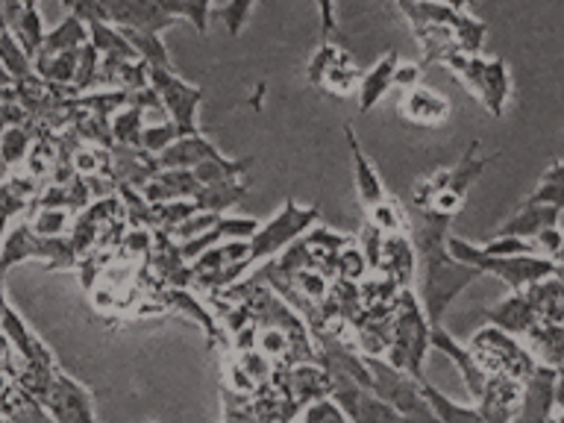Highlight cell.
I'll return each instance as SVG.
<instances>
[{
	"label": "cell",
	"instance_id": "cell-40",
	"mask_svg": "<svg viewBox=\"0 0 564 423\" xmlns=\"http://www.w3.org/2000/svg\"><path fill=\"white\" fill-rule=\"evenodd\" d=\"M100 51H97L95 44L88 42L86 47H83V53H79V65H77V77H74V88L77 91H83V88L95 86L97 79V70H100Z\"/></svg>",
	"mask_w": 564,
	"mask_h": 423
},
{
	"label": "cell",
	"instance_id": "cell-3",
	"mask_svg": "<svg viewBox=\"0 0 564 423\" xmlns=\"http://www.w3.org/2000/svg\"><path fill=\"white\" fill-rule=\"evenodd\" d=\"M447 247L453 259L470 264V268H479L482 273L500 276L511 291H527L529 285L555 276V262L546 259V256H502V259H494V256H485L479 245H467L462 238H447Z\"/></svg>",
	"mask_w": 564,
	"mask_h": 423
},
{
	"label": "cell",
	"instance_id": "cell-41",
	"mask_svg": "<svg viewBox=\"0 0 564 423\" xmlns=\"http://www.w3.org/2000/svg\"><path fill=\"white\" fill-rule=\"evenodd\" d=\"M183 3V18H188L197 33H206L212 15V0H180Z\"/></svg>",
	"mask_w": 564,
	"mask_h": 423
},
{
	"label": "cell",
	"instance_id": "cell-18",
	"mask_svg": "<svg viewBox=\"0 0 564 423\" xmlns=\"http://www.w3.org/2000/svg\"><path fill=\"white\" fill-rule=\"evenodd\" d=\"M379 271L388 280L397 282L400 289H409L414 280V245L409 232H388L382 238V256H379Z\"/></svg>",
	"mask_w": 564,
	"mask_h": 423
},
{
	"label": "cell",
	"instance_id": "cell-29",
	"mask_svg": "<svg viewBox=\"0 0 564 423\" xmlns=\"http://www.w3.org/2000/svg\"><path fill=\"white\" fill-rule=\"evenodd\" d=\"M527 335L535 341V350L541 352V365H550L555 370L564 368V326L535 324Z\"/></svg>",
	"mask_w": 564,
	"mask_h": 423
},
{
	"label": "cell",
	"instance_id": "cell-47",
	"mask_svg": "<svg viewBox=\"0 0 564 423\" xmlns=\"http://www.w3.org/2000/svg\"><path fill=\"white\" fill-rule=\"evenodd\" d=\"M553 423H564V412H558V414H553Z\"/></svg>",
	"mask_w": 564,
	"mask_h": 423
},
{
	"label": "cell",
	"instance_id": "cell-6",
	"mask_svg": "<svg viewBox=\"0 0 564 423\" xmlns=\"http://www.w3.org/2000/svg\"><path fill=\"white\" fill-rule=\"evenodd\" d=\"M365 365H368L370 373V391L379 400H386L388 405H394L397 412L409 414V417L438 421L430 403H426V394H423V379L409 377L405 370L394 368L391 361L373 359V356H365Z\"/></svg>",
	"mask_w": 564,
	"mask_h": 423
},
{
	"label": "cell",
	"instance_id": "cell-19",
	"mask_svg": "<svg viewBox=\"0 0 564 423\" xmlns=\"http://www.w3.org/2000/svg\"><path fill=\"white\" fill-rule=\"evenodd\" d=\"M400 112L405 121L421 123V127H438L449 118V100L435 88L414 86L400 100Z\"/></svg>",
	"mask_w": 564,
	"mask_h": 423
},
{
	"label": "cell",
	"instance_id": "cell-37",
	"mask_svg": "<svg viewBox=\"0 0 564 423\" xmlns=\"http://www.w3.org/2000/svg\"><path fill=\"white\" fill-rule=\"evenodd\" d=\"M253 7H256V0H229V3H224L220 9H215V15L224 21L227 33L232 35V39H238V35L245 33V24L250 21Z\"/></svg>",
	"mask_w": 564,
	"mask_h": 423
},
{
	"label": "cell",
	"instance_id": "cell-27",
	"mask_svg": "<svg viewBox=\"0 0 564 423\" xmlns=\"http://www.w3.org/2000/svg\"><path fill=\"white\" fill-rule=\"evenodd\" d=\"M247 253H250V238H236V241H224V245L212 247L206 253L192 264L194 276L197 273H212V271H224L229 264L245 262Z\"/></svg>",
	"mask_w": 564,
	"mask_h": 423
},
{
	"label": "cell",
	"instance_id": "cell-14",
	"mask_svg": "<svg viewBox=\"0 0 564 423\" xmlns=\"http://www.w3.org/2000/svg\"><path fill=\"white\" fill-rule=\"evenodd\" d=\"M3 18H7V30L15 35V42L24 47L30 56H39L44 44V24L42 12H39V0H0Z\"/></svg>",
	"mask_w": 564,
	"mask_h": 423
},
{
	"label": "cell",
	"instance_id": "cell-33",
	"mask_svg": "<svg viewBox=\"0 0 564 423\" xmlns=\"http://www.w3.org/2000/svg\"><path fill=\"white\" fill-rule=\"evenodd\" d=\"M141 118H144V109L135 104H130L123 112H115V121H112V132L115 139L127 144V148H141Z\"/></svg>",
	"mask_w": 564,
	"mask_h": 423
},
{
	"label": "cell",
	"instance_id": "cell-23",
	"mask_svg": "<svg viewBox=\"0 0 564 423\" xmlns=\"http://www.w3.org/2000/svg\"><path fill=\"white\" fill-rule=\"evenodd\" d=\"M397 51H388L382 59L373 65L370 70H365L359 79V88H356V95H359V109L361 112H370L373 106L382 100V97L394 88V74H397Z\"/></svg>",
	"mask_w": 564,
	"mask_h": 423
},
{
	"label": "cell",
	"instance_id": "cell-17",
	"mask_svg": "<svg viewBox=\"0 0 564 423\" xmlns=\"http://www.w3.org/2000/svg\"><path fill=\"white\" fill-rule=\"evenodd\" d=\"M344 135H347V144H350V156H352V180H356V194H359V200L365 209H373L379 203L388 200L386 185L379 180L377 167L370 165L368 153L361 150L359 139H356V132L352 127H344Z\"/></svg>",
	"mask_w": 564,
	"mask_h": 423
},
{
	"label": "cell",
	"instance_id": "cell-43",
	"mask_svg": "<svg viewBox=\"0 0 564 423\" xmlns=\"http://www.w3.org/2000/svg\"><path fill=\"white\" fill-rule=\"evenodd\" d=\"M421 77H423V65H397L394 86L409 91V88L421 86Z\"/></svg>",
	"mask_w": 564,
	"mask_h": 423
},
{
	"label": "cell",
	"instance_id": "cell-8",
	"mask_svg": "<svg viewBox=\"0 0 564 423\" xmlns=\"http://www.w3.org/2000/svg\"><path fill=\"white\" fill-rule=\"evenodd\" d=\"M329 397H335L341 403V409L352 423H441L397 412L394 405L379 400L370 388H365L352 377H344V373H329Z\"/></svg>",
	"mask_w": 564,
	"mask_h": 423
},
{
	"label": "cell",
	"instance_id": "cell-32",
	"mask_svg": "<svg viewBox=\"0 0 564 423\" xmlns=\"http://www.w3.org/2000/svg\"><path fill=\"white\" fill-rule=\"evenodd\" d=\"M297 423H352L347 417V412L341 409V403L335 397H317L312 403H306L300 409Z\"/></svg>",
	"mask_w": 564,
	"mask_h": 423
},
{
	"label": "cell",
	"instance_id": "cell-9",
	"mask_svg": "<svg viewBox=\"0 0 564 423\" xmlns=\"http://www.w3.org/2000/svg\"><path fill=\"white\" fill-rule=\"evenodd\" d=\"M74 241L68 238H44L39 236L33 227H30V220L24 224H18L12 232H9L7 245L0 250V280L7 276L9 268H15L18 262H24V259H53L51 268H70L74 264Z\"/></svg>",
	"mask_w": 564,
	"mask_h": 423
},
{
	"label": "cell",
	"instance_id": "cell-5",
	"mask_svg": "<svg viewBox=\"0 0 564 423\" xmlns=\"http://www.w3.org/2000/svg\"><path fill=\"white\" fill-rule=\"evenodd\" d=\"M317 220H321V212L315 206H308V209H300L297 203L289 200L282 206L276 215H273L268 224L256 229V236L250 238V253L245 259V268H256V264H264L271 259L273 253H280L282 247H291L297 241L303 232L315 227Z\"/></svg>",
	"mask_w": 564,
	"mask_h": 423
},
{
	"label": "cell",
	"instance_id": "cell-16",
	"mask_svg": "<svg viewBox=\"0 0 564 423\" xmlns=\"http://www.w3.org/2000/svg\"><path fill=\"white\" fill-rule=\"evenodd\" d=\"M523 382L509 377H488L482 397H479V412L488 423H511L520 409Z\"/></svg>",
	"mask_w": 564,
	"mask_h": 423
},
{
	"label": "cell",
	"instance_id": "cell-34",
	"mask_svg": "<svg viewBox=\"0 0 564 423\" xmlns=\"http://www.w3.org/2000/svg\"><path fill=\"white\" fill-rule=\"evenodd\" d=\"M30 139H33V132L21 127V123H12L3 130L0 135V159L7 162L9 167H15L18 162H24L26 150H30Z\"/></svg>",
	"mask_w": 564,
	"mask_h": 423
},
{
	"label": "cell",
	"instance_id": "cell-35",
	"mask_svg": "<svg viewBox=\"0 0 564 423\" xmlns=\"http://www.w3.org/2000/svg\"><path fill=\"white\" fill-rule=\"evenodd\" d=\"M479 250L485 256H494V259H502V256H541L529 238L520 236H491L485 245H479Z\"/></svg>",
	"mask_w": 564,
	"mask_h": 423
},
{
	"label": "cell",
	"instance_id": "cell-26",
	"mask_svg": "<svg viewBox=\"0 0 564 423\" xmlns=\"http://www.w3.org/2000/svg\"><path fill=\"white\" fill-rule=\"evenodd\" d=\"M423 394H426V403H430V409L441 423H488L479 412V405L456 403L447 394H441L438 388L430 386L426 379H423Z\"/></svg>",
	"mask_w": 564,
	"mask_h": 423
},
{
	"label": "cell",
	"instance_id": "cell-13",
	"mask_svg": "<svg viewBox=\"0 0 564 423\" xmlns=\"http://www.w3.org/2000/svg\"><path fill=\"white\" fill-rule=\"evenodd\" d=\"M39 403L44 405V412L51 414L53 423H95L91 394L79 382L65 377L62 370H56V377L51 379V386Z\"/></svg>",
	"mask_w": 564,
	"mask_h": 423
},
{
	"label": "cell",
	"instance_id": "cell-4",
	"mask_svg": "<svg viewBox=\"0 0 564 423\" xmlns=\"http://www.w3.org/2000/svg\"><path fill=\"white\" fill-rule=\"evenodd\" d=\"M470 91H474L482 106L494 118H500L506 112V106L511 100V77L506 62L502 59H485L482 53H453L444 62Z\"/></svg>",
	"mask_w": 564,
	"mask_h": 423
},
{
	"label": "cell",
	"instance_id": "cell-45",
	"mask_svg": "<svg viewBox=\"0 0 564 423\" xmlns=\"http://www.w3.org/2000/svg\"><path fill=\"white\" fill-rule=\"evenodd\" d=\"M553 262H555V276H558V280L564 282V247H562V250H558V256H555Z\"/></svg>",
	"mask_w": 564,
	"mask_h": 423
},
{
	"label": "cell",
	"instance_id": "cell-2",
	"mask_svg": "<svg viewBox=\"0 0 564 423\" xmlns=\"http://www.w3.org/2000/svg\"><path fill=\"white\" fill-rule=\"evenodd\" d=\"M430 329L432 324L426 321L421 300L414 297L412 289H400L391 341H388V361L405 370L409 377L423 379V356H426V347H432Z\"/></svg>",
	"mask_w": 564,
	"mask_h": 423
},
{
	"label": "cell",
	"instance_id": "cell-12",
	"mask_svg": "<svg viewBox=\"0 0 564 423\" xmlns=\"http://www.w3.org/2000/svg\"><path fill=\"white\" fill-rule=\"evenodd\" d=\"M361 74L352 65L350 53L344 47H335L329 42H321L317 53L308 62V83L333 91L338 97H347L352 88H359Z\"/></svg>",
	"mask_w": 564,
	"mask_h": 423
},
{
	"label": "cell",
	"instance_id": "cell-15",
	"mask_svg": "<svg viewBox=\"0 0 564 423\" xmlns=\"http://www.w3.org/2000/svg\"><path fill=\"white\" fill-rule=\"evenodd\" d=\"M430 344L435 347V350H441L444 356H447L453 365L458 368V373H462V379H465L467 391H470V397L474 400H479L485 391V386H488V373L482 370V365L476 361L474 350L470 347H465V344H458L453 335L444 329L441 324H435L430 329Z\"/></svg>",
	"mask_w": 564,
	"mask_h": 423
},
{
	"label": "cell",
	"instance_id": "cell-46",
	"mask_svg": "<svg viewBox=\"0 0 564 423\" xmlns=\"http://www.w3.org/2000/svg\"><path fill=\"white\" fill-rule=\"evenodd\" d=\"M444 3H449V7H456V9H465V7H470L474 0H444Z\"/></svg>",
	"mask_w": 564,
	"mask_h": 423
},
{
	"label": "cell",
	"instance_id": "cell-21",
	"mask_svg": "<svg viewBox=\"0 0 564 423\" xmlns=\"http://www.w3.org/2000/svg\"><path fill=\"white\" fill-rule=\"evenodd\" d=\"M485 317H488L497 329H502V333L509 335H527L532 326L541 324L535 306H532V300L527 297V291H514L511 297L502 300L500 306L491 308Z\"/></svg>",
	"mask_w": 564,
	"mask_h": 423
},
{
	"label": "cell",
	"instance_id": "cell-42",
	"mask_svg": "<svg viewBox=\"0 0 564 423\" xmlns=\"http://www.w3.org/2000/svg\"><path fill=\"white\" fill-rule=\"evenodd\" d=\"M321 12V42H329V35H338V21H335V0H315Z\"/></svg>",
	"mask_w": 564,
	"mask_h": 423
},
{
	"label": "cell",
	"instance_id": "cell-44",
	"mask_svg": "<svg viewBox=\"0 0 564 423\" xmlns=\"http://www.w3.org/2000/svg\"><path fill=\"white\" fill-rule=\"evenodd\" d=\"M555 405L564 412V368L555 370Z\"/></svg>",
	"mask_w": 564,
	"mask_h": 423
},
{
	"label": "cell",
	"instance_id": "cell-30",
	"mask_svg": "<svg viewBox=\"0 0 564 423\" xmlns=\"http://www.w3.org/2000/svg\"><path fill=\"white\" fill-rule=\"evenodd\" d=\"M33 194V180H24V176H12V180H3V183H0V236L7 232L9 218H12L15 212L24 209Z\"/></svg>",
	"mask_w": 564,
	"mask_h": 423
},
{
	"label": "cell",
	"instance_id": "cell-11",
	"mask_svg": "<svg viewBox=\"0 0 564 423\" xmlns=\"http://www.w3.org/2000/svg\"><path fill=\"white\" fill-rule=\"evenodd\" d=\"M150 88L156 91L159 104L171 115L180 135H200L197 127V109L203 104V91L197 86H188L183 77H176L174 68H148Z\"/></svg>",
	"mask_w": 564,
	"mask_h": 423
},
{
	"label": "cell",
	"instance_id": "cell-20",
	"mask_svg": "<svg viewBox=\"0 0 564 423\" xmlns=\"http://www.w3.org/2000/svg\"><path fill=\"white\" fill-rule=\"evenodd\" d=\"M562 209L550 206V203H523L520 212H514L506 224H502L494 236H520V238H538L544 229L558 227Z\"/></svg>",
	"mask_w": 564,
	"mask_h": 423
},
{
	"label": "cell",
	"instance_id": "cell-39",
	"mask_svg": "<svg viewBox=\"0 0 564 423\" xmlns=\"http://www.w3.org/2000/svg\"><path fill=\"white\" fill-rule=\"evenodd\" d=\"M30 227H33L39 236L56 238L70 227V218L65 209H42L33 220H30Z\"/></svg>",
	"mask_w": 564,
	"mask_h": 423
},
{
	"label": "cell",
	"instance_id": "cell-36",
	"mask_svg": "<svg viewBox=\"0 0 564 423\" xmlns=\"http://www.w3.org/2000/svg\"><path fill=\"white\" fill-rule=\"evenodd\" d=\"M180 139H183V135H180V130H176V123L167 118V121L162 123L144 127V132H141V150L150 153V156H159L162 150H167L174 141Z\"/></svg>",
	"mask_w": 564,
	"mask_h": 423
},
{
	"label": "cell",
	"instance_id": "cell-28",
	"mask_svg": "<svg viewBox=\"0 0 564 423\" xmlns=\"http://www.w3.org/2000/svg\"><path fill=\"white\" fill-rule=\"evenodd\" d=\"M245 194V185L236 183V180H224V183L203 185L200 192L194 194V206H197V212H218V215H224V212H227L229 206H236Z\"/></svg>",
	"mask_w": 564,
	"mask_h": 423
},
{
	"label": "cell",
	"instance_id": "cell-7",
	"mask_svg": "<svg viewBox=\"0 0 564 423\" xmlns=\"http://www.w3.org/2000/svg\"><path fill=\"white\" fill-rule=\"evenodd\" d=\"M470 350H474L476 361L482 365L488 377H509L518 379V382H527L538 368V361L514 341V335L502 333L497 326L476 335Z\"/></svg>",
	"mask_w": 564,
	"mask_h": 423
},
{
	"label": "cell",
	"instance_id": "cell-31",
	"mask_svg": "<svg viewBox=\"0 0 564 423\" xmlns=\"http://www.w3.org/2000/svg\"><path fill=\"white\" fill-rule=\"evenodd\" d=\"M0 65L7 68V74L15 83H24V79H33V68L35 62L33 56L15 42V35L9 33H0Z\"/></svg>",
	"mask_w": 564,
	"mask_h": 423
},
{
	"label": "cell",
	"instance_id": "cell-1",
	"mask_svg": "<svg viewBox=\"0 0 564 423\" xmlns=\"http://www.w3.org/2000/svg\"><path fill=\"white\" fill-rule=\"evenodd\" d=\"M456 215H444L435 209H414L409 212V238H412L414 253L423 262V282H421V303L426 312V321L432 326L441 324V317L447 306L462 294V291L482 276L479 268L458 262L449 256L447 229L449 220Z\"/></svg>",
	"mask_w": 564,
	"mask_h": 423
},
{
	"label": "cell",
	"instance_id": "cell-22",
	"mask_svg": "<svg viewBox=\"0 0 564 423\" xmlns=\"http://www.w3.org/2000/svg\"><path fill=\"white\" fill-rule=\"evenodd\" d=\"M220 156H224V153H220L212 141L203 139V135H185V139L174 141L167 150H162L156 156V162L162 171H174V167H188V171H192V167Z\"/></svg>",
	"mask_w": 564,
	"mask_h": 423
},
{
	"label": "cell",
	"instance_id": "cell-38",
	"mask_svg": "<svg viewBox=\"0 0 564 423\" xmlns=\"http://www.w3.org/2000/svg\"><path fill=\"white\" fill-rule=\"evenodd\" d=\"M165 300H171V303H176V308H183V312H188V315H192L194 321H197V324L206 326V333L215 335V338H220L218 324H215V317L206 315V308H203L200 303H197V300H194V297H188L185 291H176V289L165 291Z\"/></svg>",
	"mask_w": 564,
	"mask_h": 423
},
{
	"label": "cell",
	"instance_id": "cell-24",
	"mask_svg": "<svg viewBox=\"0 0 564 423\" xmlns=\"http://www.w3.org/2000/svg\"><path fill=\"white\" fill-rule=\"evenodd\" d=\"M88 39H91V33H88V24L83 18H62L59 24L53 26V30H47V35H44V44L42 51H39V56H56V53L65 51H79V47H86ZM39 56H35V59H39Z\"/></svg>",
	"mask_w": 564,
	"mask_h": 423
},
{
	"label": "cell",
	"instance_id": "cell-10",
	"mask_svg": "<svg viewBox=\"0 0 564 423\" xmlns=\"http://www.w3.org/2000/svg\"><path fill=\"white\" fill-rule=\"evenodd\" d=\"M479 150H482V141H474L456 165L441 167V171L430 174L426 180H421V183H414V209H426L432 203V197H438V194H449V197H456V200L465 203L467 188L479 180L485 165L491 162V156L479 159Z\"/></svg>",
	"mask_w": 564,
	"mask_h": 423
},
{
	"label": "cell",
	"instance_id": "cell-25",
	"mask_svg": "<svg viewBox=\"0 0 564 423\" xmlns=\"http://www.w3.org/2000/svg\"><path fill=\"white\" fill-rule=\"evenodd\" d=\"M527 297L532 300L541 324L564 326V282L558 276H550V280L529 285Z\"/></svg>",
	"mask_w": 564,
	"mask_h": 423
}]
</instances>
